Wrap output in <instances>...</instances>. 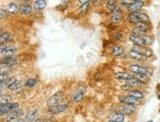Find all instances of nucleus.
I'll return each instance as SVG.
<instances>
[{
	"mask_svg": "<svg viewBox=\"0 0 160 122\" xmlns=\"http://www.w3.org/2000/svg\"><path fill=\"white\" fill-rule=\"evenodd\" d=\"M126 84L130 85V86H132V88H138V87H140V86H142V85H143L142 83L139 82L138 80H137V79H134V78H132V80L127 81Z\"/></svg>",
	"mask_w": 160,
	"mask_h": 122,
	"instance_id": "29",
	"label": "nucleus"
},
{
	"mask_svg": "<svg viewBox=\"0 0 160 122\" xmlns=\"http://www.w3.org/2000/svg\"><path fill=\"white\" fill-rule=\"evenodd\" d=\"M13 40V35L9 32H5L1 33V36H0V41H1V45H6V42L11 41Z\"/></svg>",
	"mask_w": 160,
	"mask_h": 122,
	"instance_id": "21",
	"label": "nucleus"
},
{
	"mask_svg": "<svg viewBox=\"0 0 160 122\" xmlns=\"http://www.w3.org/2000/svg\"><path fill=\"white\" fill-rule=\"evenodd\" d=\"M18 62V58L16 56H6V57H1V64L2 66H11L14 65Z\"/></svg>",
	"mask_w": 160,
	"mask_h": 122,
	"instance_id": "15",
	"label": "nucleus"
},
{
	"mask_svg": "<svg viewBox=\"0 0 160 122\" xmlns=\"http://www.w3.org/2000/svg\"><path fill=\"white\" fill-rule=\"evenodd\" d=\"M19 103L18 102H10V103H0V113H1V116L5 114H8L12 111L16 110V109L19 108Z\"/></svg>",
	"mask_w": 160,
	"mask_h": 122,
	"instance_id": "3",
	"label": "nucleus"
},
{
	"mask_svg": "<svg viewBox=\"0 0 160 122\" xmlns=\"http://www.w3.org/2000/svg\"><path fill=\"white\" fill-rule=\"evenodd\" d=\"M115 78L118 79V80H121V81H128V80H132L133 78L132 74L131 73H127V72H117L115 73Z\"/></svg>",
	"mask_w": 160,
	"mask_h": 122,
	"instance_id": "16",
	"label": "nucleus"
},
{
	"mask_svg": "<svg viewBox=\"0 0 160 122\" xmlns=\"http://www.w3.org/2000/svg\"><path fill=\"white\" fill-rule=\"evenodd\" d=\"M110 20L112 23H115V24H118L120 23L122 20V13L119 10V11H117L115 12V13L112 14V16H111L110 18Z\"/></svg>",
	"mask_w": 160,
	"mask_h": 122,
	"instance_id": "22",
	"label": "nucleus"
},
{
	"mask_svg": "<svg viewBox=\"0 0 160 122\" xmlns=\"http://www.w3.org/2000/svg\"><path fill=\"white\" fill-rule=\"evenodd\" d=\"M38 114H39V109H33L27 113L26 115V122H34L37 118H38Z\"/></svg>",
	"mask_w": 160,
	"mask_h": 122,
	"instance_id": "19",
	"label": "nucleus"
},
{
	"mask_svg": "<svg viewBox=\"0 0 160 122\" xmlns=\"http://www.w3.org/2000/svg\"><path fill=\"white\" fill-rule=\"evenodd\" d=\"M62 99H63V92L58 91V92H57V93H54L52 96H51L50 97H48V101H47L48 107L60 105V101Z\"/></svg>",
	"mask_w": 160,
	"mask_h": 122,
	"instance_id": "2",
	"label": "nucleus"
},
{
	"mask_svg": "<svg viewBox=\"0 0 160 122\" xmlns=\"http://www.w3.org/2000/svg\"><path fill=\"white\" fill-rule=\"evenodd\" d=\"M6 10H7L9 13L15 14V13H17L18 11H19V7H18L16 3L11 2V3H8L7 6H6Z\"/></svg>",
	"mask_w": 160,
	"mask_h": 122,
	"instance_id": "27",
	"label": "nucleus"
},
{
	"mask_svg": "<svg viewBox=\"0 0 160 122\" xmlns=\"http://www.w3.org/2000/svg\"><path fill=\"white\" fill-rule=\"evenodd\" d=\"M158 97H159V100H160V95H159V96H158Z\"/></svg>",
	"mask_w": 160,
	"mask_h": 122,
	"instance_id": "40",
	"label": "nucleus"
},
{
	"mask_svg": "<svg viewBox=\"0 0 160 122\" xmlns=\"http://www.w3.org/2000/svg\"><path fill=\"white\" fill-rule=\"evenodd\" d=\"M159 34H160V33H159Z\"/></svg>",
	"mask_w": 160,
	"mask_h": 122,
	"instance_id": "41",
	"label": "nucleus"
},
{
	"mask_svg": "<svg viewBox=\"0 0 160 122\" xmlns=\"http://www.w3.org/2000/svg\"><path fill=\"white\" fill-rule=\"evenodd\" d=\"M128 56L130 57L132 60H134V61H141V60H142V59L144 58V56L142 55V54H140L139 52L134 51V50H132V49L128 51Z\"/></svg>",
	"mask_w": 160,
	"mask_h": 122,
	"instance_id": "20",
	"label": "nucleus"
},
{
	"mask_svg": "<svg viewBox=\"0 0 160 122\" xmlns=\"http://www.w3.org/2000/svg\"><path fill=\"white\" fill-rule=\"evenodd\" d=\"M128 96H131L134 97V99H137L138 101H141V100L144 99L143 94L141 93L140 91H138V90H132L131 92H128Z\"/></svg>",
	"mask_w": 160,
	"mask_h": 122,
	"instance_id": "25",
	"label": "nucleus"
},
{
	"mask_svg": "<svg viewBox=\"0 0 160 122\" xmlns=\"http://www.w3.org/2000/svg\"><path fill=\"white\" fill-rule=\"evenodd\" d=\"M5 16H6V10L1 8L0 9V17H1V19H4Z\"/></svg>",
	"mask_w": 160,
	"mask_h": 122,
	"instance_id": "34",
	"label": "nucleus"
},
{
	"mask_svg": "<svg viewBox=\"0 0 160 122\" xmlns=\"http://www.w3.org/2000/svg\"><path fill=\"white\" fill-rule=\"evenodd\" d=\"M122 38V35L120 33H113L111 35V40H120Z\"/></svg>",
	"mask_w": 160,
	"mask_h": 122,
	"instance_id": "32",
	"label": "nucleus"
},
{
	"mask_svg": "<svg viewBox=\"0 0 160 122\" xmlns=\"http://www.w3.org/2000/svg\"><path fill=\"white\" fill-rule=\"evenodd\" d=\"M47 6V1L45 0H37L34 2V9L37 11H42L46 8Z\"/></svg>",
	"mask_w": 160,
	"mask_h": 122,
	"instance_id": "23",
	"label": "nucleus"
},
{
	"mask_svg": "<svg viewBox=\"0 0 160 122\" xmlns=\"http://www.w3.org/2000/svg\"><path fill=\"white\" fill-rule=\"evenodd\" d=\"M109 120H112L115 122H124L125 121V114H122L119 111H114L110 115Z\"/></svg>",
	"mask_w": 160,
	"mask_h": 122,
	"instance_id": "17",
	"label": "nucleus"
},
{
	"mask_svg": "<svg viewBox=\"0 0 160 122\" xmlns=\"http://www.w3.org/2000/svg\"><path fill=\"white\" fill-rule=\"evenodd\" d=\"M132 50L134 51H138L139 52L140 54H142V55L146 58H149L153 55V52L152 50L150 49L149 47H147V46H138V45H133L132 48Z\"/></svg>",
	"mask_w": 160,
	"mask_h": 122,
	"instance_id": "9",
	"label": "nucleus"
},
{
	"mask_svg": "<svg viewBox=\"0 0 160 122\" xmlns=\"http://www.w3.org/2000/svg\"><path fill=\"white\" fill-rule=\"evenodd\" d=\"M11 122H26V119H25V117H20V118H17Z\"/></svg>",
	"mask_w": 160,
	"mask_h": 122,
	"instance_id": "36",
	"label": "nucleus"
},
{
	"mask_svg": "<svg viewBox=\"0 0 160 122\" xmlns=\"http://www.w3.org/2000/svg\"><path fill=\"white\" fill-rule=\"evenodd\" d=\"M18 49L15 46H9L7 45H1V48H0V53H1V57L6 56H13L17 53Z\"/></svg>",
	"mask_w": 160,
	"mask_h": 122,
	"instance_id": "6",
	"label": "nucleus"
},
{
	"mask_svg": "<svg viewBox=\"0 0 160 122\" xmlns=\"http://www.w3.org/2000/svg\"><path fill=\"white\" fill-rule=\"evenodd\" d=\"M128 69L131 72V74H146V75L152 74L151 69H149L148 67H145L139 64H131L128 65Z\"/></svg>",
	"mask_w": 160,
	"mask_h": 122,
	"instance_id": "1",
	"label": "nucleus"
},
{
	"mask_svg": "<svg viewBox=\"0 0 160 122\" xmlns=\"http://www.w3.org/2000/svg\"><path fill=\"white\" fill-rule=\"evenodd\" d=\"M0 101H1V103L13 102L12 101V96L8 94H1V96H0Z\"/></svg>",
	"mask_w": 160,
	"mask_h": 122,
	"instance_id": "30",
	"label": "nucleus"
},
{
	"mask_svg": "<svg viewBox=\"0 0 160 122\" xmlns=\"http://www.w3.org/2000/svg\"><path fill=\"white\" fill-rule=\"evenodd\" d=\"M25 114V111H24V109L22 108H18L16 109V110L14 111H12L8 114H6L4 118H3V121L5 122H11V121H13L17 118H20V117H23V115Z\"/></svg>",
	"mask_w": 160,
	"mask_h": 122,
	"instance_id": "5",
	"label": "nucleus"
},
{
	"mask_svg": "<svg viewBox=\"0 0 160 122\" xmlns=\"http://www.w3.org/2000/svg\"><path fill=\"white\" fill-rule=\"evenodd\" d=\"M106 7L107 9L111 12V13H115V12L119 11V6L117 3H115L114 1H107L106 2Z\"/></svg>",
	"mask_w": 160,
	"mask_h": 122,
	"instance_id": "26",
	"label": "nucleus"
},
{
	"mask_svg": "<svg viewBox=\"0 0 160 122\" xmlns=\"http://www.w3.org/2000/svg\"><path fill=\"white\" fill-rule=\"evenodd\" d=\"M128 21L132 25H137V24L140 23V12H130L128 14Z\"/></svg>",
	"mask_w": 160,
	"mask_h": 122,
	"instance_id": "11",
	"label": "nucleus"
},
{
	"mask_svg": "<svg viewBox=\"0 0 160 122\" xmlns=\"http://www.w3.org/2000/svg\"><path fill=\"white\" fill-rule=\"evenodd\" d=\"M86 90H87V87H86L85 85H83V84H80L79 86L77 87V89L75 90V92L71 96L72 101L79 102L80 101H81L83 99L85 93H86Z\"/></svg>",
	"mask_w": 160,
	"mask_h": 122,
	"instance_id": "4",
	"label": "nucleus"
},
{
	"mask_svg": "<svg viewBox=\"0 0 160 122\" xmlns=\"http://www.w3.org/2000/svg\"><path fill=\"white\" fill-rule=\"evenodd\" d=\"M8 79H9V75L7 73H1V75H0V82L7 81Z\"/></svg>",
	"mask_w": 160,
	"mask_h": 122,
	"instance_id": "33",
	"label": "nucleus"
},
{
	"mask_svg": "<svg viewBox=\"0 0 160 122\" xmlns=\"http://www.w3.org/2000/svg\"><path fill=\"white\" fill-rule=\"evenodd\" d=\"M111 54H112L113 56H117V57H121L125 54V49L124 47L120 45H116L112 47V49H111Z\"/></svg>",
	"mask_w": 160,
	"mask_h": 122,
	"instance_id": "14",
	"label": "nucleus"
},
{
	"mask_svg": "<svg viewBox=\"0 0 160 122\" xmlns=\"http://www.w3.org/2000/svg\"><path fill=\"white\" fill-rule=\"evenodd\" d=\"M119 101L122 105H130V106H138L140 103V101L134 99V97L131 96H119Z\"/></svg>",
	"mask_w": 160,
	"mask_h": 122,
	"instance_id": "7",
	"label": "nucleus"
},
{
	"mask_svg": "<svg viewBox=\"0 0 160 122\" xmlns=\"http://www.w3.org/2000/svg\"><path fill=\"white\" fill-rule=\"evenodd\" d=\"M147 122H153L152 120H148V121H147Z\"/></svg>",
	"mask_w": 160,
	"mask_h": 122,
	"instance_id": "39",
	"label": "nucleus"
},
{
	"mask_svg": "<svg viewBox=\"0 0 160 122\" xmlns=\"http://www.w3.org/2000/svg\"><path fill=\"white\" fill-rule=\"evenodd\" d=\"M144 5L143 1H140V0H135L133 1L132 4H131L130 6H128L127 9L130 12H140V10L142 9Z\"/></svg>",
	"mask_w": 160,
	"mask_h": 122,
	"instance_id": "13",
	"label": "nucleus"
},
{
	"mask_svg": "<svg viewBox=\"0 0 160 122\" xmlns=\"http://www.w3.org/2000/svg\"><path fill=\"white\" fill-rule=\"evenodd\" d=\"M135 110L137 108L133 106H130V105H122L119 107V112L122 113V114H128L132 115L133 113H135Z\"/></svg>",
	"mask_w": 160,
	"mask_h": 122,
	"instance_id": "12",
	"label": "nucleus"
},
{
	"mask_svg": "<svg viewBox=\"0 0 160 122\" xmlns=\"http://www.w3.org/2000/svg\"><path fill=\"white\" fill-rule=\"evenodd\" d=\"M53 119H54L53 116H52V117H50V118H48L46 122H53Z\"/></svg>",
	"mask_w": 160,
	"mask_h": 122,
	"instance_id": "37",
	"label": "nucleus"
},
{
	"mask_svg": "<svg viewBox=\"0 0 160 122\" xmlns=\"http://www.w3.org/2000/svg\"><path fill=\"white\" fill-rule=\"evenodd\" d=\"M22 86H23V82L20 81V80H17L15 83L12 84L11 86H9L8 90L10 92H17L18 90H20L22 88Z\"/></svg>",
	"mask_w": 160,
	"mask_h": 122,
	"instance_id": "28",
	"label": "nucleus"
},
{
	"mask_svg": "<svg viewBox=\"0 0 160 122\" xmlns=\"http://www.w3.org/2000/svg\"><path fill=\"white\" fill-rule=\"evenodd\" d=\"M68 109V105H65V103H60V105L54 106H51L48 107V112L50 114H58V113H61L64 112Z\"/></svg>",
	"mask_w": 160,
	"mask_h": 122,
	"instance_id": "8",
	"label": "nucleus"
},
{
	"mask_svg": "<svg viewBox=\"0 0 160 122\" xmlns=\"http://www.w3.org/2000/svg\"><path fill=\"white\" fill-rule=\"evenodd\" d=\"M19 12L22 14V15H31L33 12V8L32 6L25 3V4H21L19 6Z\"/></svg>",
	"mask_w": 160,
	"mask_h": 122,
	"instance_id": "18",
	"label": "nucleus"
},
{
	"mask_svg": "<svg viewBox=\"0 0 160 122\" xmlns=\"http://www.w3.org/2000/svg\"><path fill=\"white\" fill-rule=\"evenodd\" d=\"M128 40L132 42L133 45L146 46L143 36H141V35H134V34L132 33V34H130V35H128Z\"/></svg>",
	"mask_w": 160,
	"mask_h": 122,
	"instance_id": "10",
	"label": "nucleus"
},
{
	"mask_svg": "<svg viewBox=\"0 0 160 122\" xmlns=\"http://www.w3.org/2000/svg\"><path fill=\"white\" fill-rule=\"evenodd\" d=\"M37 84H38L37 79H35V78H29V79H27L26 82H25V86L27 88H33V87L36 86Z\"/></svg>",
	"mask_w": 160,
	"mask_h": 122,
	"instance_id": "31",
	"label": "nucleus"
},
{
	"mask_svg": "<svg viewBox=\"0 0 160 122\" xmlns=\"http://www.w3.org/2000/svg\"><path fill=\"white\" fill-rule=\"evenodd\" d=\"M132 76L134 79H137L142 84H146L149 82V76L146 74H132Z\"/></svg>",
	"mask_w": 160,
	"mask_h": 122,
	"instance_id": "24",
	"label": "nucleus"
},
{
	"mask_svg": "<svg viewBox=\"0 0 160 122\" xmlns=\"http://www.w3.org/2000/svg\"><path fill=\"white\" fill-rule=\"evenodd\" d=\"M46 121H47L46 117H44V116H40V117L37 118L34 122H46Z\"/></svg>",
	"mask_w": 160,
	"mask_h": 122,
	"instance_id": "35",
	"label": "nucleus"
},
{
	"mask_svg": "<svg viewBox=\"0 0 160 122\" xmlns=\"http://www.w3.org/2000/svg\"><path fill=\"white\" fill-rule=\"evenodd\" d=\"M107 122H115V121H112V120H108Z\"/></svg>",
	"mask_w": 160,
	"mask_h": 122,
	"instance_id": "38",
	"label": "nucleus"
}]
</instances>
